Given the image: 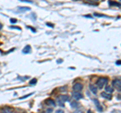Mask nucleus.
<instances>
[{"mask_svg": "<svg viewBox=\"0 0 121 113\" xmlns=\"http://www.w3.org/2000/svg\"><path fill=\"white\" fill-rule=\"evenodd\" d=\"M71 106L73 107V108L78 107V106H79V103L77 102V101H74V102H72V103H71Z\"/></svg>", "mask_w": 121, "mask_h": 113, "instance_id": "nucleus-13", "label": "nucleus"}, {"mask_svg": "<svg viewBox=\"0 0 121 113\" xmlns=\"http://www.w3.org/2000/svg\"><path fill=\"white\" fill-rule=\"evenodd\" d=\"M93 1H99V0H93Z\"/></svg>", "mask_w": 121, "mask_h": 113, "instance_id": "nucleus-23", "label": "nucleus"}, {"mask_svg": "<svg viewBox=\"0 0 121 113\" xmlns=\"http://www.w3.org/2000/svg\"><path fill=\"white\" fill-rule=\"evenodd\" d=\"M52 108H48V109H47V112H52Z\"/></svg>", "mask_w": 121, "mask_h": 113, "instance_id": "nucleus-17", "label": "nucleus"}, {"mask_svg": "<svg viewBox=\"0 0 121 113\" xmlns=\"http://www.w3.org/2000/svg\"><path fill=\"white\" fill-rule=\"evenodd\" d=\"M90 90H91V91H92L94 94L97 93V89H96L95 86H93V85H90Z\"/></svg>", "mask_w": 121, "mask_h": 113, "instance_id": "nucleus-11", "label": "nucleus"}, {"mask_svg": "<svg viewBox=\"0 0 121 113\" xmlns=\"http://www.w3.org/2000/svg\"><path fill=\"white\" fill-rule=\"evenodd\" d=\"M10 28H13V29H18V30H20V27H17V26H10Z\"/></svg>", "mask_w": 121, "mask_h": 113, "instance_id": "nucleus-16", "label": "nucleus"}, {"mask_svg": "<svg viewBox=\"0 0 121 113\" xmlns=\"http://www.w3.org/2000/svg\"><path fill=\"white\" fill-rule=\"evenodd\" d=\"M11 22H16V19H15V18H13V19L11 18Z\"/></svg>", "mask_w": 121, "mask_h": 113, "instance_id": "nucleus-19", "label": "nucleus"}, {"mask_svg": "<svg viewBox=\"0 0 121 113\" xmlns=\"http://www.w3.org/2000/svg\"><path fill=\"white\" fill-rule=\"evenodd\" d=\"M56 113H63V110H56Z\"/></svg>", "mask_w": 121, "mask_h": 113, "instance_id": "nucleus-20", "label": "nucleus"}, {"mask_svg": "<svg viewBox=\"0 0 121 113\" xmlns=\"http://www.w3.org/2000/svg\"><path fill=\"white\" fill-rule=\"evenodd\" d=\"M30 51H31V48H30V46H26L24 48H23V54H28V52H30Z\"/></svg>", "mask_w": 121, "mask_h": 113, "instance_id": "nucleus-10", "label": "nucleus"}, {"mask_svg": "<svg viewBox=\"0 0 121 113\" xmlns=\"http://www.w3.org/2000/svg\"><path fill=\"white\" fill-rule=\"evenodd\" d=\"M70 100V96L67 95H60V97H59V101H62V102H66V101Z\"/></svg>", "mask_w": 121, "mask_h": 113, "instance_id": "nucleus-6", "label": "nucleus"}, {"mask_svg": "<svg viewBox=\"0 0 121 113\" xmlns=\"http://www.w3.org/2000/svg\"><path fill=\"white\" fill-rule=\"evenodd\" d=\"M120 1H121V0H120Z\"/></svg>", "mask_w": 121, "mask_h": 113, "instance_id": "nucleus-24", "label": "nucleus"}, {"mask_svg": "<svg viewBox=\"0 0 121 113\" xmlns=\"http://www.w3.org/2000/svg\"><path fill=\"white\" fill-rule=\"evenodd\" d=\"M101 96L106 98V99H111V95H110V93L108 94V92H102L101 93Z\"/></svg>", "mask_w": 121, "mask_h": 113, "instance_id": "nucleus-8", "label": "nucleus"}, {"mask_svg": "<svg viewBox=\"0 0 121 113\" xmlns=\"http://www.w3.org/2000/svg\"><path fill=\"white\" fill-rule=\"evenodd\" d=\"M3 27V25H2V23H0V29H1Z\"/></svg>", "mask_w": 121, "mask_h": 113, "instance_id": "nucleus-22", "label": "nucleus"}, {"mask_svg": "<svg viewBox=\"0 0 121 113\" xmlns=\"http://www.w3.org/2000/svg\"><path fill=\"white\" fill-rule=\"evenodd\" d=\"M35 83H36V79H32V80L30 81L29 84H30V85H33V84H35Z\"/></svg>", "mask_w": 121, "mask_h": 113, "instance_id": "nucleus-15", "label": "nucleus"}, {"mask_svg": "<svg viewBox=\"0 0 121 113\" xmlns=\"http://www.w3.org/2000/svg\"><path fill=\"white\" fill-rule=\"evenodd\" d=\"M110 5H116V6H119L121 7V3H118V2H109Z\"/></svg>", "mask_w": 121, "mask_h": 113, "instance_id": "nucleus-14", "label": "nucleus"}, {"mask_svg": "<svg viewBox=\"0 0 121 113\" xmlns=\"http://www.w3.org/2000/svg\"><path fill=\"white\" fill-rule=\"evenodd\" d=\"M44 103H45V105H48V106H52V107L56 106V103H55V101L52 99H47L44 101Z\"/></svg>", "mask_w": 121, "mask_h": 113, "instance_id": "nucleus-4", "label": "nucleus"}, {"mask_svg": "<svg viewBox=\"0 0 121 113\" xmlns=\"http://www.w3.org/2000/svg\"><path fill=\"white\" fill-rule=\"evenodd\" d=\"M73 96H74L75 99H77V100L82 99V98H83V95H82L80 92H78V91H74L73 92Z\"/></svg>", "mask_w": 121, "mask_h": 113, "instance_id": "nucleus-5", "label": "nucleus"}, {"mask_svg": "<svg viewBox=\"0 0 121 113\" xmlns=\"http://www.w3.org/2000/svg\"><path fill=\"white\" fill-rule=\"evenodd\" d=\"M29 9H30L29 7H18L17 11L18 12H24V11H28Z\"/></svg>", "mask_w": 121, "mask_h": 113, "instance_id": "nucleus-9", "label": "nucleus"}, {"mask_svg": "<svg viewBox=\"0 0 121 113\" xmlns=\"http://www.w3.org/2000/svg\"><path fill=\"white\" fill-rule=\"evenodd\" d=\"M93 101H94V103H95V105H96V107H97V109H98V111H102V110H103V108H102V107L100 106L99 101H98L97 99H94Z\"/></svg>", "mask_w": 121, "mask_h": 113, "instance_id": "nucleus-7", "label": "nucleus"}, {"mask_svg": "<svg viewBox=\"0 0 121 113\" xmlns=\"http://www.w3.org/2000/svg\"><path fill=\"white\" fill-rule=\"evenodd\" d=\"M113 90H114V89H113L112 87H110V86H106V92H108V93H112L113 92Z\"/></svg>", "mask_w": 121, "mask_h": 113, "instance_id": "nucleus-12", "label": "nucleus"}, {"mask_svg": "<svg viewBox=\"0 0 121 113\" xmlns=\"http://www.w3.org/2000/svg\"><path fill=\"white\" fill-rule=\"evenodd\" d=\"M107 82H108V79L107 78H100V79H98V81H97V86H98V88H104L106 84H107Z\"/></svg>", "mask_w": 121, "mask_h": 113, "instance_id": "nucleus-1", "label": "nucleus"}, {"mask_svg": "<svg viewBox=\"0 0 121 113\" xmlns=\"http://www.w3.org/2000/svg\"><path fill=\"white\" fill-rule=\"evenodd\" d=\"M33 15H35V14H31V15H30V18H32V19H35V16H33Z\"/></svg>", "mask_w": 121, "mask_h": 113, "instance_id": "nucleus-18", "label": "nucleus"}, {"mask_svg": "<svg viewBox=\"0 0 121 113\" xmlns=\"http://www.w3.org/2000/svg\"><path fill=\"white\" fill-rule=\"evenodd\" d=\"M73 88H74V91L80 92L81 90L83 89V84H81V83H76V84H74Z\"/></svg>", "mask_w": 121, "mask_h": 113, "instance_id": "nucleus-3", "label": "nucleus"}, {"mask_svg": "<svg viewBox=\"0 0 121 113\" xmlns=\"http://www.w3.org/2000/svg\"><path fill=\"white\" fill-rule=\"evenodd\" d=\"M117 65H121V61H118V62H117Z\"/></svg>", "mask_w": 121, "mask_h": 113, "instance_id": "nucleus-21", "label": "nucleus"}, {"mask_svg": "<svg viewBox=\"0 0 121 113\" xmlns=\"http://www.w3.org/2000/svg\"><path fill=\"white\" fill-rule=\"evenodd\" d=\"M112 84H113V87L115 89H117V91L121 92V81L120 80H114Z\"/></svg>", "mask_w": 121, "mask_h": 113, "instance_id": "nucleus-2", "label": "nucleus"}]
</instances>
